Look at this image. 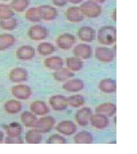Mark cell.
I'll use <instances>...</instances> for the list:
<instances>
[{"label":"cell","instance_id":"6da1fadb","mask_svg":"<svg viewBox=\"0 0 137 154\" xmlns=\"http://www.w3.org/2000/svg\"><path fill=\"white\" fill-rule=\"evenodd\" d=\"M99 42L103 45H109L116 41V30L112 27H104L99 30L98 34Z\"/></svg>","mask_w":137,"mask_h":154},{"label":"cell","instance_id":"7a4b0ae2","mask_svg":"<svg viewBox=\"0 0 137 154\" xmlns=\"http://www.w3.org/2000/svg\"><path fill=\"white\" fill-rule=\"evenodd\" d=\"M55 120L51 116H47L38 120L34 126V129L41 134L50 132L54 126Z\"/></svg>","mask_w":137,"mask_h":154},{"label":"cell","instance_id":"3957f363","mask_svg":"<svg viewBox=\"0 0 137 154\" xmlns=\"http://www.w3.org/2000/svg\"><path fill=\"white\" fill-rule=\"evenodd\" d=\"M12 95L17 99H27L32 94L31 88L26 85H18L11 88Z\"/></svg>","mask_w":137,"mask_h":154},{"label":"cell","instance_id":"277c9868","mask_svg":"<svg viewBox=\"0 0 137 154\" xmlns=\"http://www.w3.org/2000/svg\"><path fill=\"white\" fill-rule=\"evenodd\" d=\"M49 103L51 108L55 111H63L67 107V99L65 97L60 94L51 96L49 99Z\"/></svg>","mask_w":137,"mask_h":154},{"label":"cell","instance_id":"5b68a950","mask_svg":"<svg viewBox=\"0 0 137 154\" xmlns=\"http://www.w3.org/2000/svg\"><path fill=\"white\" fill-rule=\"evenodd\" d=\"M29 77L26 69L22 67H16L9 73V79L13 83H20L27 81Z\"/></svg>","mask_w":137,"mask_h":154},{"label":"cell","instance_id":"8992f818","mask_svg":"<svg viewBox=\"0 0 137 154\" xmlns=\"http://www.w3.org/2000/svg\"><path fill=\"white\" fill-rule=\"evenodd\" d=\"M92 116V111L89 107H83L78 110L76 114V120L81 126H86Z\"/></svg>","mask_w":137,"mask_h":154},{"label":"cell","instance_id":"52a82bcc","mask_svg":"<svg viewBox=\"0 0 137 154\" xmlns=\"http://www.w3.org/2000/svg\"><path fill=\"white\" fill-rule=\"evenodd\" d=\"M58 132L65 135H71L77 131V126L73 122L64 121L60 122L56 126Z\"/></svg>","mask_w":137,"mask_h":154},{"label":"cell","instance_id":"ba28073f","mask_svg":"<svg viewBox=\"0 0 137 154\" xmlns=\"http://www.w3.org/2000/svg\"><path fill=\"white\" fill-rule=\"evenodd\" d=\"M48 35V32L46 28L41 25L33 26L30 28L28 35L32 40L39 41L46 38Z\"/></svg>","mask_w":137,"mask_h":154},{"label":"cell","instance_id":"9c48e42d","mask_svg":"<svg viewBox=\"0 0 137 154\" xmlns=\"http://www.w3.org/2000/svg\"><path fill=\"white\" fill-rule=\"evenodd\" d=\"M16 55L17 57L20 60H30L35 55V50L31 46L24 45L17 49Z\"/></svg>","mask_w":137,"mask_h":154},{"label":"cell","instance_id":"30bf717a","mask_svg":"<svg viewBox=\"0 0 137 154\" xmlns=\"http://www.w3.org/2000/svg\"><path fill=\"white\" fill-rule=\"evenodd\" d=\"M75 42V37L69 34H62L60 35L57 40V45L61 49L64 50L70 49Z\"/></svg>","mask_w":137,"mask_h":154},{"label":"cell","instance_id":"8fae6325","mask_svg":"<svg viewBox=\"0 0 137 154\" xmlns=\"http://www.w3.org/2000/svg\"><path fill=\"white\" fill-rule=\"evenodd\" d=\"M90 121L93 127L99 130L106 128L109 124V121L107 116L100 114L92 115Z\"/></svg>","mask_w":137,"mask_h":154},{"label":"cell","instance_id":"7c38bea8","mask_svg":"<svg viewBox=\"0 0 137 154\" xmlns=\"http://www.w3.org/2000/svg\"><path fill=\"white\" fill-rule=\"evenodd\" d=\"M117 111V107L112 103H104L98 105L96 109L95 112L97 114H102L106 116H111L114 115Z\"/></svg>","mask_w":137,"mask_h":154},{"label":"cell","instance_id":"4fadbf2b","mask_svg":"<svg viewBox=\"0 0 137 154\" xmlns=\"http://www.w3.org/2000/svg\"><path fill=\"white\" fill-rule=\"evenodd\" d=\"M114 54L109 49L98 48L95 50V57L99 61L109 62L114 59Z\"/></svg>","mask_w":137,"mask_h":154},{"label":"cell","instance_id":"5bb4252c","mask_svg":"<svg viewBox=\"0 0 137 154\" xmlns=\"http://www.w3.org/2000/svg\"><path fill=\"white\" fill-rule=\"evenodd\" d=\"M30 110L37 116H44L49 112V107L46 103L42 101H36L30 106Z\"/></svg>","mask_w":137,"mask_h":154},{"label":"cell","instance_id":"9a60e30c","mask_svg":"<svg viewBox=\"0 0 137 154\" xmlns=\"http://www.w3.org/2000/svg\"><path fill=\"white\" fill-rule=\"evenodd\" d=\"M63 88L69 92H77L81 91L84 88V83L80 79H71L65 83Z\"/></svg>","mask_w":137,"mask_h":154},{"label":"cell","instance_id":"2e32d148","mask_svg":"<svg viewBox=\"0 0 137 154\" xmlns=\"http://www.w3.org/2000/svg\"><path fill=\"white\" fill-rule=\"evenodd\" d=\"M99 88L104 93H114L117 90V85L115 81L107 78L99 82Z\"/></svg>","mask_w":137,"mask_h":154},{"label":"cell","instance_id":"e0dca14e","mask_svg":"<svg viewBox=\"0 0 137 154\" xmlns=\"http://www.w3.org/2000/svg\"><path fill=\"white\" fill-rule=\"evenodd\" d=\"M76 56L83 59L89 58L92 53V48L87 45L80 44L76 46L74 49Z\"/></svg>","mask_w":137,"mask_h":154},{"label":"cell","instance_id":"ac0fdd59","mask_svg":"<svg viewBox=\"0 0 137 154\" xmlns=\"http://www.w3.org/2000/svg\"><path fill=\"white\" fill-rule=\"evenodd\" d=\"M44 65L50 70H57L62 67L64 61L62 58L58 57H52L44 61Z\"/></svg>","mask_w":137,"mask_h":154},{"label":"cell","instance_id":"d6986e66","mask_svg":"<svg viewBox=\"0 0 137 154\" xmlns=\"http://www.w3.org/2000/svg\"><path fill=\"white\" fill-rule=\"evenodd\" d=\"M16 42V39L9 34H0V51L8 49Z\"/></svg>","mask_w":137,"mask_h":154},{"label":"cell","instance_id":"ffe728a7","mask_svg":"<svg viewBox=\"0 0 137 154\" xmlns=\"http://www.w3.org/2000/svg\"><path fill=\"white\" fill-rule=\"evenodd\" d=\"M21 120L24 126L34 127L38 121V118L31 112L25 111L21 114Z\"/></svg>","mask_w":137,"mask_h":154},{"label":"cell","instance_id":"44dd1931","mask_svg":"<svg viewBox=\"0 0 137 154\" xmlns=\"http://www.w3.org/2000/svg\"><path fill=\"white\" fill-rule=\"evenodd\" d=\"M4 129L9 137H18L22 132L21 125L17 122H12L4 126Z\"/></svg>","mask_w":137,"mask_h":154},{"label":"cell","instance_id":"7402d4cb","mask_svg":"<svg viewBox=\"0 0 137 154\" xmlns=\"http://www.w3.org/2000/svg\"><path fill=\"white\" fill-rule=\"evenodd\" d=\"M73 76L74 74L70 70L62 67L57 70L53 73V77L55 80L60 82H64Z\"/></svg>","mask_w":137,"mask_h":154},{"label":"cell","instance_id":"603a6c76","mask_svg":"<svg viewBox=\"0 0 137 154\" xmlns=\"http://www.w3.org/2000/svg\"><path fill=\"white\" fill-rule=\"evenodd\" d=\"M93 140V135L86 131L78 132L74 137V142L77 144H90Z\"/></svg>","mask_w":137,"mask_h":154},{"label":"cell","instance_id":"cb8c5ba5","mask_svg":"<svg viewBox=\"0 0 137 154\" xmlns=\"http://www.w3.org/2000/svg\"><path fill=\"white\" fill-rule=\"evenodd\" d=\"M22 103L16 100L11 99L6 102L5 110L10 114H16L22 110Z\"/></svg>","mask_w":137,"mask_h":154},{"label":"cell","instance_id":"d4e9b609","mask_svg":"<svg viewBox=\"0 0 137 154\" xmlns=\"http://www.w3.org/2000/svg\"><path fill=\"white\" fill-rule=\"evenodd\" d=\"M25 140L29 144H39L41 142L42 137L41 133L36 131L35 129L29 131L26 134Z\"/></svg>","mask_w":137,"mask_h":154},{"label":"cell","instance_id":"484cf974","mask_svg":"<svg viewBox=\"0 0 137 154\" xmlns=\"http://www.w3.org/2000/svg\"><path fill=\"white\" fill-rule=\"evenodd\" d=\"M78 35L85 42H92L94 38V31L89 27H83L79 30Z\"/></svg>","mask_w":137,"mask_h":154},{"label":"cell","instance_id":"4316f807","mask_svg":"<svg viewBox=\"0 0 137 154\" xmlns=\"http://www.w3.org/2000/svg\"><path fill=\"white\" fill-rule=\"evenodd\" d=\"M66 65L67 67L74 72H78L82 69L83 63L82 61L76 57H70L67 59Z\"/></svg>","mask_w":137,"mask_h":154},{"label":"cell","instance_id":"83f0119b","mask_svg":"<svg viewBox=\"0 0 137 154\" xmlns=\"http://www.w3.org/2000/svg\"><path fill=\"white\" fill-rule=\"evenodd\" d=\"M17 20L14 18L7 19H0V28L7 30H12L16 28Z\"/></svg>","mask_w":137,"mask_h":154},{"label":"cell","instance_id":"f1b7e54d","mask_svg":"<svg viewBox=\"0 0 137 154\" xmlns=\"http://www.w3.org/2000/svg\"><path fill=\"white\" fill-rule=\"evenodd\" d=\"M54 46L50 43L43 42L39 45L37 50L41 55H48L52 54L55 51Z\"/></svg>","mask_w":137,"mask_h":154},{"label":"cell","instance_id":"f546056e","mask_svg":"<svg viewBox=\"0 0 137 154\" xmlns=\"http://www.w3.org/2000/svg\"><path fill=\"white\" fill-rule=\"evenodd\" d=\"M67 99L68 105L73 107H79L85 103V99L81 95H74Z\"/></svg>","mask_w":137,"mask_h":154},{"label":"cell","instance_id":"4dcf8cb0","mask_svg":"<svg viewBox=\"0 0 137 154\" xmlns=\"http://www.w3.org/2000/svg\"><path fill=\"white\" fill-rule=\"evenodd\" d=\"M29 4V0H13L11 3V6L16 11H22L27 8Z\"/></svg>","mask_w":137,"mask_h":154},{"label":"cell","instance_id":"1f68e13d","mask_svg":"<svg viewBox=\"0 0 137 154\" xmlns=\"http://www.w3.org/2000/svg\"><path fill=\"white\" fill-rule=\"evenodd\" d=\"M26 18L32 22H39L41 20V16L39 13V9L30 8L26 13Z\"/></svg>","mask_w":137,"mask_h":154},{"label":"cell","instance_id":"d6a6232c","mask_svg":"<svg viewBox=\"0 0 137 154\" xmlns=\"http://www.w3.org/2000/svg\"><path fill=\"white\" fill-rule=\"evenodd\" d=\"M11 8L5 4H0V19H7L14 16Z\"/></svg>","mask_w":137,"mask_h":154},{"label":"cell","instance_id":"836d02e7","mask_svg":"<svg viewBox=\"0 0 137 154\" xmlns=\"http://www.w3.org/2000/svg\"><path fill=\"white\" fill-rule=\"evenodd\" d=\"M66 142L65 138L59 134H54L50 136L47 140L48 144H65Z\"/></svg>","mask_w":137,"mask_h":154},{"label":"cell","instance_id":"e575fe53","mask_svg":"<svg viewBox=\"0 0 137 154\" xmlns=\"http://www.w3.org/2000/svg\"><path fill=\"white\" fill-rule=\"evenodd\" d=\"M5 143L7 144H22L24 143L23 139L20 136L9 137L5 138Z\"/></svg>","mask_w":137,"mask_h":154},{"label":"cell","instance_id":"d590c367","mask_svg":"<svg viewBox=\"0 0 137 154\" xmlns=\"http://www.w3.org/2000/svg\"><path fill=\"white\" fill-rule=\"evenodd\" d=\"M3 140H4V133L1 130H0V143L2 142Z\"/></svg>","mask_w":137,"mask_h":154},{"label":"cell","instance_id":"8d00e7d4","mask_svg":"<svg viewBox=\"0 0 137 154\" xmlns=\"http://www.w3.org/2000/svg\"><path fill=\"white\" fill-rule=\"evenodd\" d=\"M1 1H8V0H1Z\"/></svg>","mask_w":137,"mask_h":154}]
</instances>
